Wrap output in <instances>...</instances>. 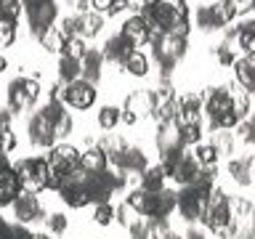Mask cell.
I'll return each instance as SVG.
<instances>
[{
  "mask_svg": "<svg viewBox=\"0 0 255 239\" xmlns=\"http://www.w3.org/2000/svg\"><path fill=\"white\" fill-rule=\"evenodd\" d=\"M40 99V83L37 77H19L8 85V104L13 112H29Z\"/></svg>",
  "mask_w": 255,
  "mask_h": 239,
  "instance_id": "cell-1",
  "label": "cell"
},
{
  "mask_svg": "<svg viewBox=\"0 0 255 239\" xmlns=\"http://www.w3.org/2000/svg\"><path fill=\"white\" fill-rule=\"evenodd\" d=\"M24 8H27V21L32 32L40 37L45 29L53 27L56 21V0H24Z\"/></svg>",
  "mask_w": 255,
  "mask_h": 239,
  "instance_id": "cell-2",
  "label": "cell"
},
{
  "mask_svg": "<svg viewBox=\"0 0 255 239\" xmlns=\"http://www.w3.org/2000/svg\"><path fill=\"white\" fill-rule=\"evenodd\" d=\"M96 99H99V91H96L93 83H88V80H75V83H64V104L77 112H85L91 109Z\"/></svg>",
  "mask_w": 255,
  "mask_h": 239,
  "instance_id": "cell-3",
  "label": "cell"
},
{
  "mask_svg": "<svg viewBox=\"0 0 255 239\" xmlns=\"http://www.w3.org/2000/svg\"><path fill=\"white\" fill-rule=\"evenodd\" d=\"M27 130H29V141H32V146H35V149H53L56 146V143H53L56 141L53 122L43 115V112H35V115L29 117Z\"/></svg>",
  "mask_w": 255,
  "mask_h": 239,
  "instance_id": "cell-4",
  "label": "cell"
},
{
  "mask_svg": "<svg viewBox=\"0 0 255 239\" xmlns=\"http://www.w3.org/2000/svg\"><path fill=\"white\" fill-rule=\"evenodd\" d=\"M13 207V215H16V221L19 223H32V221H43L45 218V210H43V205H40V199L37 194H27V191H21L19 199L11 205Z\"/></svg>",
  "mask_w": 255,
  "mask_h": 239,
  "instance_id": "cell-5",
  "label": "cell"
},
{
  "mask_svg": "<svg viewBox=\"0 0 255 239\" xmlns=\"http://www.w3.org/2000/svg\"><path fill=\"white\" fill-rule=\"evenodd\" d=\"M173 210H178V191L173 189H162V191H154L149 199V213L146 218H159V221H167V215Z\"/></svg>",
  "mask_w": 255,
  "mask_h": 239,
  "instance_id": "cell-6",
  "label": "cell"
},
{
  "mask_svg": "<svg viewBox=\"0 0 255 239\" xmlns=\"http://www.w3.org/2000/svg\"><path fill=\"white\" fill-rule=\"evenodd\" d=\"M80 151L72 146V143H56V146L51 149V154H48V159H51V165L59 170L61 175L72 173L75 167H80Z\"/></svg>",
  "mask_w": 255,
  "mask_h": 239,
  "instance_id": "cell-7",
  "label": "cell"
},
{
  "mask_svg": "<svg viewBox=\"0 0 255 239\" xmlns=\"http://www.w3.org/2000/svg\"><path fill=\"white\" fill-rule=\"evenodd\" d=\"M125 112H130V115L138 117V120L154 115V93H151V88H138V91H133L125 99Z\"/></svg>",
  "mask_w": 255,
  "mask_h": 239,
  "instance_id": "cell-8",
  "label": "cell"
},
{
  "mask_svg": "<svg viewBox=\"0 0 255 239\" xmlns=\"http://www.w3.org/2000/svg\"><path fill=\"white\" fill-rule=\"evenodd\" d=\"M109 165H117L120 170H125L128 175H141L149 167V159H146V154H143V149L128 146L123 154H120L115 162H109Z\"/></svg>",
  "mask_w": 255,
  "mask_h": 239,
  "instance_id": "cell-9",
  "label": "cell"
},
{
  "mask_svg": "<svg viewBox=\"0 0 255 239\" xmlns=\"http://www.w3.org/2000/svg\"><path fill=\"white\" fill-rule=\"evenodd\" d=\"M133 51H135L133 43H130V40H125L123 35H120V32H117V35H109L107 43H104V48H101L104 59L112 61V64H120V67H123L125 59H128V56H130Z\"/></svg>",
  "mask_w": 255,
  "mask_h": 239,
  "instance_id": "cell-10",
  "label": "cell"
},
{
  "mask_svg": "<svg viewBox=\"0 0 255 239\" xmlns=\"http://www.w3.org/2000/svg\"><path fill=\"white\" fill-rule=\"evenodd\" d=\"M120 35H123L125 40H130L133 48H138V45H143V43H149V24H146V19H143L141 13H133L130 19L123 21Z\"/></svg>",
  "mask_w": 255,
  "mask_h": 239,
  "instance_id": "cell-11",
  "label": "cell"
},
{
  "mask_svg": "<svg viewBox=\"0 0 255 239\" xmlns=\"http://www.w3.org/2000/svg\"><path fill=\"white\" fill-rule=\"evenodd\" d=\"M21 194L19 175L13 173V167H0V207H11Z\"/></svg>",
  "mask_w": 255,
  "mask_h": 239,
  "instance_id": "cell-12",
  "label": "cell"
},
{
  "mask_svg": "<svg viewBox=\"0 0 255 239\" xmlns=\"http://www.w3.org/2000/svg\"><path fill=\"white\" fill-rule=\"evenodd\" d=\"M157 149L159 154H167V151H175V149H186V143L181 138V127L175 122H162L157 130Z\"/></svg>",
  "mask_w": 255,
  "mask_h": 239,
  "instance_id": "cell-13",
  "label": "cell"
},
{
  "mask_svg": "<svg viewBox=\"0 0 255 239\" xmlns=\"http://www.w3.org/2000/svg\"><path fill=\"white\" fill-rule=\"evenodd\" d=\"M229 175L234 178V183L239 186H250L253 175H255V157H234L229 159Z\"/></svg>",
  "mask_w": 255,
  "mask_h": 239,
  "instance_id": "cell-14",
  "label": "cell"
},
{
  "mask_svg": "<svg viewBox=\"0 0 255 239\" xmlns=\"http://www.w3.org/2000/svg\"><path fill=\"white\" fill-rule=\"evenodd\" d=\"M104 53L96 51V48H88V53L83 56V80H88V83H99L101 75H104Z\"/></svg>",
  "mask_w": 255,
  "mask_h": 239,
  "instance_id": "cell-15",
  "label": "cell"
},
{
  "mask_svg": "<svg viewBox=\"0 0 255 239\" xmlns=\"http://www.w3.org/2000/svg\"><path fill=\"white\" fill-rule=\"evenodd\" d=\"M165 181H167V170L162 167V162L159 165H151L146 167V170L141 173V189H146L149 194H154V191H162L165 189Z\"/></svg>",
  "mask_w": 255,
  "mask_h": 239,
  "instance_id": "cell-16",
  "label": "cell"
},
{
  "mask_svg": "<svg viewBox=\"0 0 255 239\" xmlns=\"http://www.w3.org/2000/svg\"><path fill=\"white\" fill-rule=\"evenodd\" d=\"M234 75L237 83L245 88V91H255V56H245V59H237L234 64Z\"/></svg>",
  "mask_w": 255,
  "mask_h": 239,
  "instance_id": "cell-17",
  "label": "cell"
},
{
  "mask_svg": "<svg viewBox=\"0 0 255 239\" xmlns=\"http://www.w3.org/2000/svg\"><path fill=\"white\" fill-rule=\"evenodd\" d=\"M80 167L88 170V173H104L109 167V159L99 146H88L83 151V157H80Z\"/></svg>",
  "mask_w": 255,
  "mask_h": 239,
  "instance_id": "cell-18",
  "label": "cell"
},
{
  "mask_svg": "<svg viewBox=\"0 0 255 239\" xmlns=\"http://www.w3.org/2000/svg\"><path fill=\"white\" fill-rule=\"evenodd\" d=\"M77 29H80V37H96L99 32L104 29V16L96 13V11H88V13H80L77 16Z\"/></svg>",
  "mask_w": 255,
  "mask_h": 239,
  "instance_id": "cell-19",
  "label": "cell"
},
{
  "mask_svg": "<svg viewBox=\"0 0 255 239\" xmlns=\"http://www.w3.org/2000/svg\"><path fill=\"white\" fill-rule=\"evenodd\" d=\"M229 96H231V107H234L237 117L245 120L250 115V91H245L239 83H231L229 85Z\"/></svg>",
  "mask_w": 255,
  "mask_h": 239,
  "instance_id": "cell-20",
  "label": "cell"
},
{
  "mask_svg": "<svg viewBox=\"0 0 255 239\" xmlns=\"http://www.w3.org/2000/svg\"><path fill=\"white\" fill-rule=\"evenodd\" d=\"M123 69L128 72V75H133V77H146L149 75V56L135 48V51L125 59Z\"/></svg>",
  "mask_w": 255,
  "mask_h": 239,
  "instance_id": "cell-21",
  "label": "cell"
},
{
  "mask_svg": "<svg viewBox=\"0 0 255 239\" xmlns=\"http://www.w3.org/2000/svg\"><path fill=\"white\" fill-rule=\"evenodd\" d=\"M83 77V61L77 59H69V56L61 53L59 59V80L61 83H75V80Z\"/></svg>",
  "mask_w": 255,
  "mask_h": 239,
  "instance_id": "cell-22",
  "label": "cell"
},
{
  "mask_svg": "<svg viewBox=\"0 0 255 239\" xmlns=\"http://www.w3.org/2000/svg\"><path fill=\"white\" fill-rule=\"evenodd\" d=\"M120 122H123V109H120V107L107 104V107L99 109V127H101V130H115Z\"/></svg>",
  "mask_w": 255,
  "mask_h": 239,
  "instance_id": "cell-23",
  "label": "cell"
},
{
  "mask_svg": "<svg viewBox=\"0 0 255 239\" xmlns=\"http://www.w3.org/2000/svg\"><path fill=\"white\" fill-rule=\"evenodd\" d=\"M210 143L215 146V151L218 154H231L234 151V146H237V138H234V133H229V130H213L210 133Z\"/></svg>",
  "mask_w": 255,
  "mask_h": 239,
  "instance_id": "cell-24",
  "label": "cell"
},
{
  "mask_svg": "<svg viewBox=\"0 0 255 239\" xmlns=\"http://www.w3.org/2000/svg\"><path fill=\"white\" fill-rule=\"evenodd\" d=\"M37 40H40V45H43L48 53H64V45H67V40L59 35V29H56V27L45 29Z\"/></svg>",
  "mask_w": 255,
  "mask_h": 239,
  "instance_id": "cell-25",
  "label": "cell"
},
{
  "mask_svg": "<svg viewBox=\"0 0 255 239\" xmlns=\"http://www.w3.org/2000/svg\"><path fill=\"white\" fill-rule=\"evenodd\" d=\"M143 218H146V215H141L138 210H135V207H130V202H128V199L117 207V221L123 223L125 229H133L135 223H141Z\"/></svg>",
  "mask_w": 255,
  "mask_h": 239,
  "instance_id": "cell-26",
  "label": "cell"
},
{
  "mask_svg": "<svg viewBox=\"0 0 255 239\" xmlns=\"http://www.w3.org/2000/svg\"><path fill=\"white\" fill-rule=\"evenodd\" d=\"M93 221L99 223V226H109V223L117 221V207L112 202H101L93 207Z\"/></svg>",
  "mask_w": 255,
  "mask_h": 239,
  "instance_id": "cell-27",
  "label": "cell"
},
{
  "mask_svg": "<svg viewBox=\"0 0 255 239\" xmlns=\"http://www.w3.org/2000/svg\"><path fill=\"white\" fill-rule=\"evenodd\" d=\"M194 157H197V162L202 165V167H215L218 165V151H215L213 143H199V146L194 149Z\"/></svg>",
  "mask_w": 255,
  "mask_h": 239,
  "instance_id": "cell-28",
  "label": "cell"
},
{
  "mask_svg": "<svg viewBox=\"0 0 255 239\" xmlns=\"http://www.w3.org/2000/svg\"><path fill=\"white\" fill-rule=\"evenodd\" d=\"M234 135L242 143H255V115H247L245 120H239Z\"/></svg>",
  "mask_w": 255,
  "mask_h": 239,
  "instance_id": "cell-29",
  "label": "cell"
},
{
  "mask_svg": "<svg viewBox=\"0 0 255 239\" xmlns=\"http://www.w3.org/2000/svg\"><path fill=\"white\" fill-rule=\"evenodd\" d=\"M194 24L202 32H218V29H215V19H213L210 5H199L197 8V11H194Z\"/></svg>",
  "mask_w": 255,
  "mask_h": 239,
  "instance_id": "cell-30",
  "label": "cell"
},
{
  "mask_svg": "<svg viewBox=\"0 0 255 239\" xmlns=\"http://www.w3.org/2000/svg\"><path fill=\"white\" fill-rule=\"evenodd\" d=\"M16 40V21L8 16H0V48H11Z\"/></svg>",
  "mask_w": 255,
  "mask_h": 239,
  "instance_id": "cell-31",
  "label": "cell"
},
{
  "mask_svg": "<svg viewBox=\"0 0 255 239\" xmlns=\"http://www.w3.org/2000/svg\"><path fill=\"white\" fill-rule=\"evenodd\" d=\"M149 199H151V194L146 189H133L130 194H128V202H130V207H135V210H138L141 215H146L149 213Z\"/></svg>",
  "mask_w": 255,
  "mask_h": 239,
  "instance_id": "cell-32",
  "label": "cell"
},
{
  "mask_svg": "<svg viewBox=\"0 0 255 239\" xmlns=\"http://www.w3.org/2000/svg\"><path fill=\"white\" fill-rule=\"evenodd\" d=\"M85 53H88L85 37H72V40H67V45H64V56H69V59L83 61V56H85Z\"/></svg>",
  "mask_w": 255,
  "mask_h": 239,
  "instance_id": "cell-33",
  "label": "cell"
},
{
  "mask_svg": "<svg viewBox=\"0 0 255 239\" xmlns=\"http://www.w3.org/2000/svg\"><path fill=\"white\" fill-rule=\"evenodd\" d=\"M45 223H48V231H51L53 237H61L64 231H67V226H69V221H67V215H64V213H51L45 218Z\"/></svg>",
  "mask_w": 255,
  "mask_h": 239,
  "instance_id": "cell-34",
  "label": "cell"
},
{
  "mask_svg": "<svg viewBox=\"0 0 255 239\" xmlns=\"http://www.w3.org/2000/svg\"><path fill=\"white\" fill-rule=\"evenodd\" d=\"M72 127H75V122H72L69 112H64V115L53 122V133H56V138H64V135H69V133H72Z\"/></svg>",
  "mask_w": 255,
  "mask_h": 239,
  "instance_id": "cell-35",
  "label": "cell"
},
{
  "mask_svg": "<svg viewBox=\"0 0 255 239\" xmlns=\"http://www.w3.org/2000/svg\"><path fill=\"white\" fill-rule=\"evenodd\" d=\"M16 133L11 130V127H3V130H0V151H3V154H11V151L16 149Z\"/></svg>",
  "mask_w": 255,
  "mask_h": 239,
  "instance_id": "cell-36",
  "label": "cell"
},
{
  "mask_svg": "<svg viewBox=\"0 0 255 239\" xmlns=\"http://www.w3.org/2000/svg\"><path fill=\"white\" fill-rule=\"evenodd\" d=\"M21 13V0H0V16H8V19H19Z\"/></svg>",
  "mask_w": 255,
  "mask_h": 239,
  "instance_id": "cell-37",
  "label": "cell"
},
{
  "mask_svg": "<svg viewBox=\"0 0 255 239\" xmlns=\"http://www.w3.org/2000/svg\"><path fill=\"white\" fill-rule=\"evenodd\" d=\"M229 8H231V13H234V19L237 16H247L255 8V0H226Z\"/></svg>",
  "mask_w": 255,
  "mask_h": 239,
  "instance_id": "cell-38",
  "label": "cell"
},
{
  "mask_svg": "<svg viewBox=\"0 0 255 239\" xmlns=\"http://www.w3.org/2000/svg\"><path fill=\"white\" fill-rule=\"evenodd\" d=\"M130 231V239H151V226H149V218H143L141 223H135Z\"/></svg>",
  "mask_w": 255,
  "mask_h": 239,
  "instance_id": "cell-39",
  "label": "cell"
},
{
  "mask_svg": "<svg viewBox=\"0 0 255 239\" xmlns=\"http://www.w3.org/2000/svg\"><path fill=\"white\" fill-rule=\"evenodd\" d=\"M112 5H115V0H93V3H91V11L101 13V16H109Z\"/></svg>",
  "mask_w": 255,
  "mask_h": 239,
  "instance_id": "cell-40",
  "label": "cell"
},
{
  "mask_svg": "<svg viewBox=\"0 0 255 239\" xmlns=\"http://www.w3.org/2000/svg\"><path fill=\"white\" fill-rule=\"evenodd\" d=\"M11 120H13V109L11 107L0 109V130H3V127H11Z\"/></svg>",
  "mask_w": 255,
  "mask_h": 239,
  "instance_id": "cell-41",
  "label": "cell"
},
{
  "mask_svg": "<svg viewBox=\"0 0 255 239\" xmlns=\"http://www.w3.org/2000/svg\"><path fill=\"white\" fill-rule=\"evenodd\" d=\"M67 3H69L72 8H75L77 16H80V13H88V5H91L93 0H67Z\"/></svg>",
  "mask_w": 255,
  "mask_h": 239,
  "instance_id": "cell-42",
  "label": "cell"
},
{
  "mask_svg": "<svg viewBox=\"0 0 255 239\" xmlns=\"http://www.w3.org/2000/svg\"><path fill=\"white\" fill-rule=\"evenodd\" d=\"M183 239H207V237H205V231H202V229L191 226V229L186 231V237H183Z\"/></svg>",
  "mask_w": 255,
  "mask_h": 239,
  "instance_id": "cell-43",
  "label": "cell"
},
{
  "mask_svg": "<svg viewBox=\"0 0 255 239\" xmlns=\"http://www.w3.org/2000/svg\"><path fill=\"white\" fill-rule=\"evenodd\" d=\"M125 8H128V0H115V5H112L109 16H117L120 11H125Z\"/></svg>",
  "mask_w": 255,
  "mask_h": 239,
  "instance_id": "cell-44",
  "label": "cell"
},
{
  "mask_svg": "<svg viewBox=\"0 0 255 239\" xmlns=\"http://www.w3.org/2000/svg\"><path fill=\"white\" fill-rule=\"evenodd\" d=\"M5 69H8V59H5V56H0V75H3Z\"/></svg>",
  "mask_w": 255,
  "mask_h": 239,
  "instance_id": "cell-45",
  "label": "cell"
},
{
  "mask_svg": "<svg viewBox=\"0 0 255 239\" xmlns=\"http://www.w3.org/2000/svg\"><path fill=\"white\" fill-rule=\"evenodd\" d=\"M165 239H183V237H181V234H175V231L170 229V231H167V237H165Z\"/></svg>",
  "mask_w": 255,
  "mask_h": 239,
  "instance_id": "cell-46",
  "label": "cell"
}]
</instances>
